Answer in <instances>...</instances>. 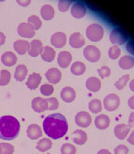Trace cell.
<instances>
[{
	"mask_svg": "<svg viewBox=\"0 0 134 154\" xmlns=\"http://www.w3.org/2000/svg\"><path fill=\"white\" fill-rule=\"evenodd\" d=\"M43 130L50 138L53 140L61 139L68 133V121L62 114H51L44 119Z\"/></svg>",
	"mask_w": 134,
	"mask_h": 154,
	"instance_id": "cell-1",
	"label": "cell"
},
{
	"mask_svg": "<svg viewBox=\"0 0 134 154\" xmlns=\"http://www.w3.org/2000/svg\"><path fill=\"white\" fill-rule=\"evenodd\" d=\"M20 123L14 116L10 115L0 117V139L12 140L19 136Z\"/></svg>",
	"mask_w": 134,
	"mask_h": 154,
	"instance_id": "cell-2",
	"label": "cell"
},
{
	"mask_svg": "<svg viewBox=\"0 0 134 154\" xmlns=\"http://www.w3.org/2000/svg\"><path fill=\"white\" fill-rule=\"evenodd\" d=\"M86 35L87 38L93 42H98L103 38L104 35L103 27L99 24H91L88 26L86 29Z\"/></svg>",
	"mask_w": 134,
	"mask_h": 154,
	"instance_id": "cell-3",
	"label": "cell"
},
{
	"mask_svg": "<svg viewBox=\"0 0 134 154\" xmlns=\"http://www.w3.org/2000/svg\"><path fill=\"white\" fill-rule=\"evenodd\" d=\"M84 56L86 60L91 63H96L100 58V51L97 46L89 45L86 46L84 49Z\"/></svg>",
	"mask_w": 134,
	"mask_h": 154,
	"instance_id": "cell-4",
	"label": "cell"
},
{
	"mask_svg": "<svg viewBox=\"0 0 134 154\" xmlns=\"http://www.w3.org/2000/svg\"><path fill=\"white\" fill-rule=\"evenodd\" d=\"M120 100L119 96L114 93L107 95L103 100L104 108L109 112H113V111L116 110L120 106Z\"/></svg>",
	"mask_w": 134,
	"mask_h": 154,
	"instance_id": "cell-5",
	"label": "cell"
},
{
	"mask_svg": "<svg viewBox=\"0 0 134 154\" xmlns=\"http://www.w3.org/2000/svg\"><path fill=\"white\" fill-rule=\"evenodd\" d=\"M110 40L114 45L120 46V45H123L127 42V35L120 29L115 28L110 32Z\"/></svg>",
	"mask_w": 134,
	"mask_h": 154,
	"instance_id": "cell-6",
	"label": "cell"
},
{
	"mask_svg": "<svg viewBox=\"0 0 134 154\" xmlns=\"http://www.w3.org/2000/svg\"><path fill=\"white\" fill-rule=\"evenodd\" d=\"M18 33L24 38H32L35 35V29L28 23H22L18 26Z\"/></svg>",
	"mask_w": 134,
	"mask_h": 154,
	"instance_id": "cell-7",
	"label": "cell"
},
{
	"mask_svg": "<svg viewBox=\"0 0 134 154\" xmlns=\"http://www.w3.org/2000/svg\"><path fill=\"white\" fill-rule=\"evenodd\" d=\"M91 121H92V119H91V115L85 111L79 112L75 116L76 124L80 127H88L91 124Z\"/></svg>",
	"mask_w": 134,
	"mask_h": 154,
	"instance_id": "cell-8",
	"label": "cell"
},
{
	"mask_svg": "<svg viewBox=\"0 0 134 154\" xmlns=\"http://www.w3.org/2000/svg\"><path fill=\"white\" fill-rule=\"evenodd\" d=\"M31 107L34 111L40 113L44 111L48 110V104L46 99L42 98V97H36L31 101Z\"/></svg>",
	"mask_w": 134,
	"mask_h": 154,
	"instance_id": "cell-9",
	"label": "cell"
},
{
	"mask_svg": "<svg viewBox=\"0 0 134 154\" xmlns=\"http://www.w3.org/2000/svg\"><path fill=\"white\" fill-rule=\"evenodd\" d=\"M67 36L62 32H57L51 37V43L56 48H61L65 46Z\"/></svg>",
	"mask_w": 134,
	"mask_h": 154,
	"instance_id": "cell-10",
	"label": "cell"
},
{
	"mask_svg": "<svg viewBox=\"0 0 134 154\" xmlns=\"http://www.w3.org/2000/svg\"><path fill=\"white\" fill-rule=\"evenodd\" d=\"M43 44L42 41L38 39H35L29 42V49H28V55L31 57H36L42 54L43 50Z\"/></svg>",
	"mask_w": 134,
	"mask_h": 154,
	"instance_id": "cell-11",
	"label": "cell"
},
{
	"mask_svg": "<svg viewBox=\"0 0 134 154\" xmlns=\"http://www.w3.org/2000/svg\"><path fill=\"white\" fill-rule=\"evenodd\" d=\"M72 55L68 51H62L57 56V64L60 67L65 69L69 66L72 61Z\"/></svg>",
	"mask_w": 134,
	"mask_h": 154,
	"instance_id": "cell-12",
	"label": "cell"
},
{
	"mask_svg": "<svg viewBox=\"0 0 134 154\" xmlns=\"http://www.w3.org/2000/svg\"><path fill=\"white\" fill-rule=\"evenodd\" d=\"M71 15L76 19H80L85 16L87 12V9L85 5L81 2H77L72 5L71 9Z\"/></svg>",
	"mask_w": 134,
	"mask_h": 154,
	"instance_id": "cell-13",
	"label": "cell"
},
{
	"mask_svg": "<svg viewBox=\"0 0 134 154\" xmlns=\"http://www.w3.org/2000/svg\"><path fill=\"white\" fill-rule=\"evenodd\" d=\"M69 43L71 47L78 49V48L82 47L85 44V39L80 32H74L70 36Z\"/></svg>",
	"mask_w": 134,
	"mask_h": 154,
	"instance_id": "cell-14",
	"label": "cell"
},
{
	"mask_svg": "<svg viewBox=\"0 0 134 154\" xmlns=\"http://www.w3.org/2000/svg\"><path fill=\"white\" fill-rule=\"evenodd\" d=\"M45 76L49 82L52 84H56L60 82L61 79V72L58 69L51 68L45 73Z\"/></svg>",
	"mask_w": 134,
	"mask_h": 154,
	"instance_id": "cell-15",
	"label": "cell"
},
{
	"mask_svg": "<svg viewBox=\"0 0 134 154\" xmlns=\"http://www.w3.org/2000/svg\"><path fill=\"white\" fill-rule=\"evenodd\" d=\"M61 97L65 103H71L76 98V92L72 87L66 86L61 90Z\"/></svg>",
	"mask_w": 134,
	"mask_h": 154,
	"instance_id": "cell-16",
	"label": "cell"
},
{
	"mask_svg": "<svg viewBox=\"0 0 134 154\" xmlns=\"http://www.w3.org/2000/svg\"><path fill=\"white\" fill-rule=\"evenodd\" d=\"M130 127L127 124H118L114 128V134L119 140H124L129 134Z\"/></svg>",
	"mask_w": 134,
	"mask_h": 154,
	"instance_id": "cell-17",
	"label": "cell"
},
{
	"mask_svg": "<svg viewBox=\"0 0 134 154\" xmlns=\"http://www.w3.org/2000/svg\"><path fill=\"white\" fill-rule=\"evenodd\" d=\"M110 118L108 117V116L104 115V114L98 115L94 120V124H95L96 127L101 130H106V128L110 126Z\"/></svg>",
	"mask_w": 134,
	"mask_h": 154,
	"instance_id": "cell-18",
	"label": "cell"
},
{
	"mask_svg": "<svg viewBox=\"0 0 134 154\" xmlns=\"http://www.w3.org/2000/svg\"><path fill=\"white\" fill-rule=\"evenodd\" d=\"M27 136L31 140H38L42 136V130L38 124H31L27 128Z\"/></svg>",
	"mask_w": 134,
	"mask_h": 154,
	"instance_id": "cell-19",
	"label": "cell"
},
{
	"mask_svg": "<svg viewBox=\"0 0 134 154\" xmlns=\"http://www.w3.org/2000/svg\"><path fill=\"white\" fill-rule=\"evenodd\" d=\"M17 56H16V54L12 53V52H10V51L4 53L2 54V57H1L2 63L6 66H14L17 63Z\"/></svg>",
	"mask_w": 134,
	"mask_h": 154,
	"instance_id": "cell-20",
	"label": "cell"
},
{
	"mask_svg": "<svg viewBox=\"0 0 134 154\" xmlns=\"http://www.w3.org/2000/svg\"><path fill=\"white\" fill-rule=\"evenodd\" d=\"M41 81H42V76L40 74L34 72L28 76V79L26 82V86L28 89H35L40 85Z\"/></svg>",
	"mask_w": 134,
	"mask_h": 154,
	"instance_id": "cell-21",
	"label": "cell"
},
{
	"mask_svg": "<svg viewBox=\"0 0 134 154\" xmlns=\"http://www.w3.org/2000/svg\"><path fill=\"white\" fill-rule=\"evenodd\" d=\"M74 143L77 145H84L87 140V135L84 130H77L72 134Z\"/></svg>",
	"mask_w": 134,
	"mask_h": 154,
	"instance_id": "cell-22",
	"label": "cell"
},
{
	"mask_svg": "<svg viewBox=\"0 0 134 154\" xmlns=\"http://www.w3.org/2000/svg\"><path fill=\"white\" fill-rule=\"evenodd\" d=\"M86 87L91 92L99 91L101 87V82L98 78L97 77H90L86 81Z\"/></svg>",
	"mask_w": 134,
	"mask_h": 154,
	"instance_id": "cell-23",
	"label": "cell"
},
{
	"mask_svg": "<svg viewBox=\"0 0 134 154\" xmlns=\"http://www.w3.org/2000/svg\"><path fill=\"white\" fill-rule=\"evenodd\" d=\"M14 49L19 54L24 55L29 49V42L26 40L19 39L14 42Z\"/></svg>",
	"mask_w": 134,
	"mask_h": 154,
	"instance_id": "cell-24",
	"label": "cell"
},
{
	"mask_svg": "<svg viewBox=\"0 0 134 154\" xmlns=\"http://www.w3.org/2000/svg\"><path fill=\"white\" fill-rule=\"evenodd\" d=\"M41 56H42V60L44 61L50 63V62L53 61L54 60V58H55V50L52 47H51V46H45L43 48V50H42Z\"/></svg>",
	"mask_w": 134,
	"mask_h": 154,
	"instance_id": "cell-25",
	"label": "cell"
},
{
	"mask_svg": "<svg viewBox=\"0 0 134 154\" xmlns=\"http://www.w3.org/2000/svg\"><path fill=\"white\" fill-rule=\"evenodd\" d=\"M54 9L49 4H45L41 8V15L45 20H51L54 16Z\"/></svg>",
	"mask_w": 134,
	"mask_h": 154,
	"instance_id": "cell-26",
	"label": "cell"
},
{
	"mask_svg": "<svg viewBox=\"0 0 134 154\" xmlns=\"http://www.w3.org/2000/svg\"><path fill=\"white\" fill-rule=\"evenodd\" d=\"M119 66L123 69H130L134 66V58L130 56H124L120 58Z\"/></svg>",
	"mask_w": 134,
	"mask_h": 154,
	"instance_id": "cell-27",
	"label": "cell"
},
{
	"mask_svg": "<svg viewBox=\"0 0 134 154\" xmlns=\"http://www.w3.org/2000/svg\"><path fill=\"white\" fill-rule=\"evenodd\" d=\"M86 70V66L80 61H76L71 65V71L75 75H80L84 74Z\"/></svg>",
	"mask_w": 134,
	"mask_h": 154,
	"instance_id": "cell-28",
	"label": "cell"
},
{
	"mask_svg": "<svg viewBox=\"0 0 134 154\" xmlns=\"http://www.w3.org/2000/svg\"><path fill=\"white\" fill-rule=\"evenodd\" d=\"M28 73V69L25 65H19L15 71V79L17 81L22 82L25 79Z\"/></svg>",
	"mask_w": 134,
	"mask_h": 154,
	"instance_id": "cell-29",
	"label": "cell"
},
{
	"mask_svg": "<svg viewBox=\"0 0 134 154\" xmlns=\"http://www.w3.org/2000/svg\"><path fill=\"white\" fill-rule=\"evenodd\" d=\"M51 146H52V142L51 141L50 139L43 138L38 141L36 148L38 150L44 152L49 150L51 148Z\"/></svg>",
	"mask_w": 134,
	"mask_h": 154,
	"instance_id": "cell-30",
	"label": "cell"
},
{
	"mask_svg": "<svg viewBox=\"0 0 134 154\" xmlns=\"http://www.w3.org/2000/svg\"><path fill=\"white\" fill-rule=\"evenodd\" d=\"M88 108L93 113H98L102 110V103L100 100L94 99L91 100L88 104Z\"/></svg>",
	"mask_w": 134,
	"mask_h": 154,
	"instance_id": "cell-31",
	"label": "cell"
},
{
	"mask_svg": "<svg viewBox=\"0 0 134 154\" xmlns=\"http://www.w3.org/2000/svg\"><path fill=\"white\" fill-rule=\"evenodd\" d=\"M11 80V73L6 69H2L0 72V86H6Z\"/></svg>",
	"mask_w": 134,
	"mask_h": 154,
	"instance_id": "cell-32",
	"label": "cell"
},
{
	"mask_svg": "<svg viewBox=\"0 0 134 154\" xmlns=\"http://www.w3.org/2000/svg\"><path fill=\"white\" fill-rule=\"evenodd\" d=\"M28 23L31 24L33 28L35 29V30L39 29L42 26V23L41 21V19H39V17L35 15H32V16H29L28 19Z\"/></svg>",
	"mask_w": 134,
	"mask_h": 154,
	"instance_id": "cell-33",
	"label": "cell"
},
{
	"mask_svg": "<svg viewBox=\"0 0 134 154\" xmlns=\"http://www.w3.org/2000/svg\"><path fill=\"white\" fill-rule=\"evenodd\" d=\"M129 79H130V75H128V74L123 75L122 77H120V79H119L117 82H115L114 86H116V88H117V89L121 90V89H124V86L127 84V82H128Z\"/></svg>",
	"mask_w": 134,
	"mask_h": 154,
	"instance_id": "cell-34",
	"label": "cell"
},
{
	"mask_svg": "<svg viewBox=\"0 0 134 154\" xmlns=\"http://www.w3.org/2000/svg\"><path fill=\"white\" fill-rule=\"evenodd\" d=\"M61 154H75L76 148L71 143H65L61 146Z\"/></svg>",
	"mask_w": 134,
	"mask_h": 154,
	"instance_id": "cell-35",
	"label": "cell"
},
{
	"mask_svg": "<svg viewBox=\"0 0 134 154\" xmlns=\"http://www.w3.org/2000/svg\"><path fill=\"white\" fill-rule=\"evenodd\" d=\"M120 53H121V50L117 46H111L108 51V56L112 60H116L120 57Z\"/></svg>",
	"mask_w": 134,
	"mask_h": 154,
	"instance_id": "cell-36",
	"label": "cell"
},
{
	"mask_svg": "<svg viewBox=\"0 0 134 154\" xmlns=\"http://www.w3.org/2000/svg\"><path fill=\"white\" fill-rule=\"evenodd\" d=\"M54 86L51 84H47V83L42 85L40 87V92L42 93V94L46 96H51L54 93Z\"/></svg>",
	"mask_w": 134,
	"mask_h": 154,
	"instance_id": "cell-37",
	"label": "cell"
},
{
	"mask_svg": "<svg viewBox=\"0 0 134 154\" xmlns=\"http://www.w3.org/2000/svg\"><path fill=\"white\" fill-rule=\"evenodd\" d=\"M48 102V110H55L58 108L59 106V103L57 101V100L54 97L52 98H48L46 99Z\"/></svg>",
	"mask_w": 134,
	"mask_h": 154,
	"instance_id": "cell-38",
	"label": "cell"
},
{
	"mask_svg": "<svg viewBox=\"0 0 134 154\" xmlns=\"http://www.w3.org/2000/svg\"><path fill=\"white\" fill-rule=\"evenodd\" d=\"M2 151L1 154H13L15 151L14 146L8 143H2Z\"/></svg>",
	"mask_w": 134,
	"mask_h": 154,
	"instance_id": "cell-39",
	"label": "cell"
},
{
	"mask_svg": "<svg viewBox=\"0 0 134 154\" xmlns=\"http://www.w3.org/2000/svg\"><path fill=\"white\" fill-rule=\"evenodd\" d=\"M98 72L99 73L100 76L102 78V79H104L106 77L110 76V74H111V70L106 66H102L101 68L98 69Z\"/></svg>",
	"mask_w": 134,
	"mask_h": 154,
	"instance_id": "cell-40",
	"label": "cell"
},
{
	"mask_svg": "<svg viewBox=\"0 0 134 154\" xmlns=\"http://www.w3.org/2000/svg\"><path fill=\"white\" fill-rule=\"evenodd\" d=\"M71 5V1H67V0H60L58 2V9L61 12H65L69 9V7Z\"/></svg>",
	"mask_w": 134,
	"mask_h": 154,
	"instance_id": "cell-41",
	"label": "cell"
},
{
	"mask_svg": "<svg viewBox=\"0 0 134 154\" xmlns=\"http://www.w3.org/2000/svg\"><path fill=\"white\" fill-rule=\"evenodd\" d=\"M129 149L125 145H119L114 149V154H128Z\"/></svg>",
	"mask_w": 134,
	"mask_h": 154,
	"instance_id": "cell-42",
	"label": "cell"
},
{
	"mask_svg": "<svg viewBox=\"0 0 134 154\" xmlns=\"http://www.w3.org/2000/svg\"><path fill=\"white\" fill-rule=\"evenodd\" d=\"M126 49H127V52H129L131 55L134 56V41H128L127 43V46H126Z\"/></svg>",
	"mask_w": 134,
	"mask_h": 154,
	"instance_id": "cell-43",
	"label": "cell"
},
{
	"mask_svg": "<svg viewBox=\"0 0 134 154\" xmlns=\"http://www.w3.org/2000/svg\"><path fill=\"white\" fill-rule=\"evenodd\" d=\"M128 125H129L130 127H134V112H131L130 115Z\"/></svg>",
	"mask_w": 134,
	"mask_h": 154,
	"instance_id": "cell-44",
	"label": "cell"
},
{
	"mask_svg": "<svg viewBox=\"0 0 134 154\" xmlns=\"http://www.w3.org/2000/svg\"><path fill=\"white\" fill-rule=\"evenodd\" d=\"M17 2L22 6H27L29 5L31 1L30 0H17Z\"/></svg>",
	"mask_w": 134,
	"mask_h": 154,
	"instance_id": "cell-45",
	"label": "cell"
},
{
	"mask_svg": "<svg viewBox=\"0 0 134 154\" xmlns=\"http://www.w3.org/2000/svg\"><path fill=\"white\" fill-rule=\"evenodd\" d=\"M127 142L132 144V145H134V130L130 133V135L128 139H127Z\"/></svg>",
	"mask_w": 134,
	"mask_h": 154,
	"instance_id": "cell-46",
	"label": "cell"
},
{
	"mask_svg": "<svg viewBox=\"0 0 134 154\" xmlns=\"http://www.w3.org/2000/svg\"><path fill=\"white\" fill-rule=\"evenodd\" d=\"M128 105H129L130 108L132 109H134V96H131L130 98L128 100Z\"/></svg>",
	"mask_w": 134,
	"mask_h": 154,
	"instance_id": "cell-47",
	"label": "cell"
},
{
	"mask_svg": "<svg viewBox=\"0 0 134 154\" xmlns=\"http://www.w3.org/2000/svg\"><path fill=\"white\" fill-rule=\"evenodd\" d=\"M5 35L3 32H0V46H2V44L5 43Z\"/></svg>",
	"mask_w": 134,
	"mask_h": 154,
	"instance_id": "cell-48",
	"label": "cell"
},
{
	"mask_svg": "<svg viewBox=\"0 0 134 154\" xmlns=\"http://www.w3.org/2000/svg\"><path fill=\"white\" fill-rule=\"evenodd\" d=\"M97 154H111V152L106 149H100V150L98 151Z\"/></svg>",
	"mask_w": 134,
	"mask_h": 154,
	"instance_id": "cell-49",
	"label": "cell"
},
{
	"mask_svg": "<svg viewBox=\"0 0 134 154\" xmlns=\"http://www.w3.org/2000/svg\"><path fill=\"white\" fill-rule=\"evenodd\" d=\"M130 89L133 92H134V79H133V80H131L130 82Z\"/></svg>",
	"mask_w": 134,
	"mask_h": 154,
	"instance_id": "cell-50",
	"label": "cell"
},
{
	"mask_svg": "<svg viewBox=\"0 0 134 154\" xmlns=\"http://www.w3.org/2000/svg\"><path fill=\"white\" fill-rule=\"evenodd\" d=\"M2 143H0V154L2 153Z\"/></svg>",
	"mask_w": 134,
	"mask_h": 154,
	"instance_id": "cell-51",
	"label": "cell"
}]
</instances>
